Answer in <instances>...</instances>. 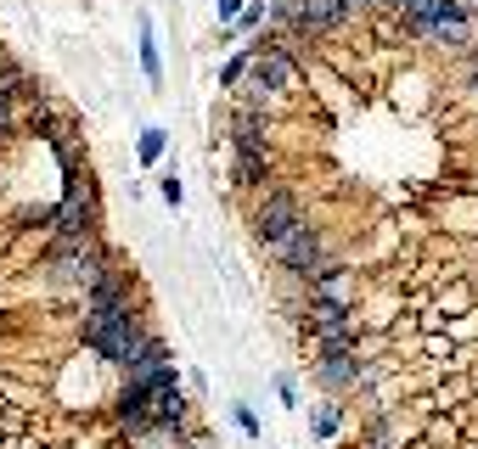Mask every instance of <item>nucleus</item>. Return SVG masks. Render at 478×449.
Returning a JSON list of instances; mask_svg holds the SVG:
<instances>
[{
	"mask_svg": "<svg viewBox=\"0 0 478 449\" xmlns=\"http://www.w3.org/2000/svg\"><path fill=\"white\" fill-rule=\"evenodd\" d=\"M141 68H147V79H164V62H158V45H152V23H141Z\"/></svg>",
	"mask_w": 478,
	"mask_h": 449,
	"instance_id": "2eb2a0df",
	"label": "nucleus"
},
{
	"mask_svg": "<svg viewBox=\"0 0 478 449\" xmlns=\"http://www.w3.org/2000/svg\"><path fill=\"white\" fill-rule=\"evenodd\" d=\"M118 422L130 427V433H152V394L130 382V388L118 394Z\"/></svg>",
	"mask_w": 478,
	"mask_h": 449,
	"instance_id": "9d476101",
	"label": "nucleus"
},
{
	"mask_svg": "<svg viewBox=\"0 0 478 449\" xmlns=\"http://www.w3.org/2000/svg\"><path fill=\"white\" fill-rule=\"evenodd\" d=\"M136 449H180V444H175L164 427H152V433H141V444H136Z\"/></svg>",
	"mask_w": 478,
	"mask_h": 449,
	"instance_id": "f3484780",
	"label": "nucleus"
},
{
	"mask_svg": "<svg viewBox=\"0 0 478 449\" xmlns=\"http://www.w3.org/2000/svg\"><path fill=\"white\" fill-rule=\"evenodd\" d=\"M248 79H253V95H281L287 85H293V68H287V51H281V45L253 51V62H248Z\"/></svg>",
	"mask_w": 478,
	"mask_h": 449,
	"instance_id": "423d86ee",
	"label": "nucleus"
},
{
	"mask_svg": "<svg viewBox=\"0 0 478 449\" xmlns=\"http://www.w3.org/2000/svg\"><path fill=\"white\" fill-rule=\"evenodd\" d=\"M248 62H253V51H242V56H231V62H226V74H219V79H226V85H237V79L248 74Z\"/></svg>",
	"mask_w": 478,
	"mask_h": 449,
	"instance_id": "a211bd4d",
	"label": "nucleus"
},
{
	"mask_svg": "<svg viewBox=\"0 0 478 449\" xmlns=\"http://www.w3.org/2000/svg\"><path fill=\"white\" fill-rule=\"evenodd\" d=\"M428 40L433 45H473V12H467V0H439V12L428 23Z\"/></svg>",
	"mask_w": 478,
	"mask_h": 449,
	"instance_id": "0eeeda50",
	"label": "nucleus"
},
{
	"mask_svg": "<svg viewBox=\"0 0 478 449\" xmlns=\"http://www.w3.org/2000/svg\"><path fill=\"white\" fill-rule=\"evenodd\" d=\"M366 6H382V12H400V0H366Z\"/></svg>",
	"mask_w": 478,
	"mask_h": 449,
	"instance_id": "412c9836",
	"label": "nucleus"
},
{
	"mask_svg": "<svg viewBox=\"0 0 478 449\" xmlns=\"http://www.w3.org/2000/svg\"><path fill=\"white\" fill-rule=\"evenodd\" d=\"M315 376H321L327 388H355L366 371L355 365V348H321V360H315Z\"/></svg>",
	"mask_w": 478,
	"mask_h": 449,
	"instance_id": "1a4fd4ad",
	"label": "nucleus"
},
{
	"mask_svg": "<svg viewBox=\"0 0 478 449\" xmlns=\"http://www.w3.org/2000/svg\"><path fill=\"white\" fill-rule=\"evenodd\" d=\"M310 298H315V309H349L355 286H349V275H343V270H327L321 281H310Z\"/></svg>",
	"mask_w": 478,
	"mask_h": 449,
	"instance_id": "9b49d317",
	"label": "nucleus"
},
{
	"mask_svg": "<svg viewBox=\"0 0 478 449\" xmlns=\"http://www.w3.org/2000/svg\"><path fill=\"white\" fill-rule=\"evenodd\" d=\"M12 95H17V90H6V85H0V135L12 130Z\"/></svg>",
	"mask_w": 478,
	"mask_h": 449,
	"instance_id": "6ab92c4d",
	"label": "nucleus"
},
{
	"mask_svg": "<svg viewBox=\"0 0 478 449\" xmlns=\"http://www.w3.org/2000/svg\"><path fill=\"white\" fill-rule=\"evenodd\" d=\"M299 224H304V208H299L293 191H281V185H276V191H265L259 208H253V236H259L265 247L287 242V236L299 231Z\"/></svg>",
	"mask_w": 478,
	"mask_h": 449,
	"instance_id": "20e7f679",
	"label": "nucleus"
},
{
	"mask_svg": "<svg viewBox=\"0 0 478 449\" xmlns=\"http://www.w3.org/2000/svg\"><path fill=\"white\" fill-rule=\"evenodd\" d=\"M310 326H315V343L321 348H355V314L349 309H315Z\"/></svg>",
	"mask_w": 478,
	"mask_h": 449,
	"instance_id": "6e6552de",
	"label": "nucleus"
},
{
	"mask_svg": "<svg viewBox=\"0 0 478 449\" xmlns=\"http://www.w3.org/2000/svg\"><path fill=\"white\" fill-rule=\"evenodd\" d=\"M147 337L152 332L141 326V314L130 304H124V309H90V320H85V348H90V354H102L107 365H130Z\"/></svg>",
	"mask_w": 478,
	"mask_h": 449,
	"instance_id": "f257e3e1",
	"label": "nucleus"
},
{
	"mask_svg": "<svg viewBox=\"0 0 478 449\" xmlns=\"http://www.w3.org/2000/svg\"><path fill=\"white\" fill-rule=\"evenodd\" d=\"M270 17L287 28V35H299V40H321V35H332V28H343L338 0H276Z\"/></svg>",
	"mask_w": 478,
	"mask_h": 449,
	"instance_id": "f03ea898",
	"label": "nucleus"
},
{
	"mask_svg": "<svg viewBox=\"0 0 478 449\" xmlns=\"http://www.w3.org/2000/svg\"><path fill=\"white\" fill-rule=\"evenodd\" d=\"M433 12H439V0H400V17L417 28V35L428 40V23H433Z\"/></svg>",
	"mask_w": 478,
	"mask_h": 449,
	"instance_id": "ddd939ff",
	"label": "nucleus"
},
{
	"mask_svg": "<svg viewBox=\"0 0 478 449\" xmlns=\"http://www.w3.org/2000/svg\"><path fill=\"white\" fill-rule=\"evenodd\" d=\"M141 157H147V164L164 157V130H147V135H141Z\"/></svg>",
	"mask_w": 478,
	"mask_h": 449,
	"instance_id": "dca6fc26",
	"label": "nucleus"
},
{
	"mask_svg": "<svg viewBox=\"0 0 478 449\" xmlns=\"http://www.w3.org/2000/svg\"><path fill=\"white\" fill-rule=\"evenodd\" d=\"M219 17H226V23H231V17H242V0H219Z\"/></svg>",
	"mask_w": 478,
	"mask_h": 449,
	"instance_id": "aec40b11",
	"label": "nucleus"
},
{
	"mask_svg": "<svg viewBox=\"0 0 478 449\" xmlns=\"http://www.w3.org/2000/svg\"><path fill=\"white\" fill-rule=\"evenodd\" d=\"M270 253H276V259L293 270V275H304V281H321L327 270H338V264L327 259V242H321V231H315V224H299V231L287 236V242H276Z\"/></svg>",
	"mask_w": 478,
	"mask_h": 449,
	"instance_id": "7ed1b4c3",
	"label": "nucleus"
},
{
	"mask_svg": "<svg viewBox=\"0 0 478 449\" xmlns=\"http://www.w3.org/2000/svg\"><path fill=\"white\" fill-rule=\"evenodd\" d=\"M51 264H56V275H62V281H74V286H85V293H90V286H96V281H102V275L113 270V264H107V253L96 247L90 236H74V242H62Z\"/></svg>",
	"mask_w": 478,
	"mask_h": 449,
	"instance_id": "39448f33",
	"label": "nucleus"
},
{
	"mask_svg": "<svg viewBox=\"0 0 478 449\" xmlns=\"http://www.w3.org/2000/svg\"><path fill=\"white\" fill-rule=\"evenodd\" d=\"M231 146L237 152H265V113L259 107H242L231 118Z\"/></svg>",
	"mask_w": 478,
	"mask_h": 449,
	"instance_id": "f8f14e48",
	"label": "nucleus"
},
{
	"mask_svg": "<svg viewBox=\"0 0 478 449\" xmlns=\"http://www.w3.org/2000/svg\"><path fill=\"white\" fill-rule=\"evenodd\" d=\"M237 180L242 185H259L265 180V152H237Z\"/></svg>",
	"mask_w": 478,
	"mask_h": 449,
	"instance_id": "4468645a",
	"label": "nucleus"
}]
</instances>
